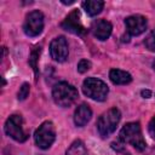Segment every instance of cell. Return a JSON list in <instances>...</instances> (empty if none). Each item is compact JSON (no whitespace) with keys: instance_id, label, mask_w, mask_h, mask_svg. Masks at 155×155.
Wrapping results in <instances>:
<instances>
[{"instance_id":"cell-6","label":"cell","mask_w":155,"mask_h":155,"mask_svg":"<svg viewBox=\"0 0 155 155\" xmlns=\"http://www.w3.org/2000/svg\"><path fill=\"white\" fill-rule=\"evenodd\" d=\"M5 133L17 142H24L28 133L23 130V119L21 115H11L5 124Z\"/></svg>"},{"instance_id":"cell-19","label":"cell","mask_w":155,"mask_h":155,"mask_svg":"<svg viewBox=\"0 0 155 155\" xmlns=\"http://www.w3.org/2000/svg\"><path fill=\"white\" fill-rule=\"evenodd\" d=\"M90 68H91V62L87 61V59H81L79 62V64H78V71L81 73V74L85 73V71H87Z\"/></svg>"},{"instance_id":"cell-8","label":"cell","mask_w":155,"mask_h":155,"mask_svg":"<svg viewBox=\"0 0 155 155\" xmlns=\"http://www.w3.org/2000/svg\"><path fill=\"white\" fill-rule=\"evenodd\" d=\"M61 27L64 30H67L69 33H73V34H76V35H82V34H85L87 31L84 28V25L81 24V22H80V12H79V10L71 11L67 16V18L62 22Z\"/></svg>"},{"instance_id":"cell-14","label":"cell","mask_w":155,"mask_h":155,"mask_svg":"<svg viewBox=\"0 0 155 155\" xmlns=\"http://www.w3.org/2000/svg\"><path fill=\"white\" fill-rule=\"evenodd\" d=\"M103 6H104V2L101 0H86L82 2L84 10L90 16H96L101 13V11L103 10Z\"/></svg>"},{"instance_id":"cell-18","label":"cell","mask_w":155,"mask_h":155,"mask_svg":"<svg viewBox=\"0 0 155 155\" xmlns=\"http://www.w3.org/2000/svg\"><path fill=\"white\" fill-rule=\"evenodd\" d=\"M30 86H29V84H27V82H24L23 85H22V87L19 88V91H18V94H17V98L19 99V101H24L28 96H29V88Z\"/></svg>"},{"instance_id":"cell-10","label":"cell","mask_w":155,"mask_h":155,"mask_svg":"<svg viewBox=\"0 0 155 155\" xmlns=\"http://www.w3.org/2000/svg\"><path fill=\"white\" fill-rule=\"evenodd\" d=\"M125 25L130 35H140L147 29V19L140 15H133L125 19Z\"/></svg>"},{"instance_id":"cell-21","label":"cell","mask_w":155,"mask_h":155,"mask_svg":"<svg viewBox=\"0 0 155 155\" xmlns=\"http://www.w3.org/2000/svg\"><path fill=\"white\" fill-rule=\"evenodd\" d=\"M111 147H113V148H114L116 151L124 153L125 155H126V154H128V153H127V150L125 149V145H122V144H120V143H115V142H114V143L111 144Z\"/></svg>"},{"instance_id":"cell-13","label":"cell","mask_w":155,"mask_h":155,"mask_svg":"<svg viewBox=\"0 0 155 155\" xmlns=\"http://www.w3.org/2000/svg\"><path fill=\"white\" fill-rule=\"evenodd\" d=\"M109 78L115 85H126L132 81L131 74L121 69H111L109 73Z\"/></svg>"},{"instance_id":"cell-15","label":"cell","mask_w":155,"mask_h":155,"mask_svg":"<svg viewBox=\"0 0 155 155\" xmlns=\"http://www.w3.org/2000/svg\"><path fill=\"white\" fill-rule=\"evenodd\" d=\"M65 155H87V150L85 144L81 140H75L67 150Z\"/></svg>"},{"instance_id":"cell-5","label":"cell","mask_w":155,"mask_h":155,"mask_svg":"<svg viewBox=\"0 0 155 155\" xmlns=\"http://www.w3.org/2000/svg\"><path fill=\"white\" fill-rule=\"evenodd\" d=\"M54 138H56V131H54V126L51 121L42 122L39 126V128L35 131V134H34L35 143L41 149L50 148L52 145V143L54 142Z\"/></svg>"},{"instance_id":"cell-4","label":"cell","mask_w":155,"mask_h":155,"mask_svg":"<svg viewBox=\"0 0 155 155\" xmlns=\"http://www.w3.org/2000/svg\"><path fill=\"white\" fill-rule=\"evenodd\" d=\"M82 91L91 99L103 102V101H105V98L108 96L109 88H108L107 84L103 82L102 80L96 79V78H87L82 84Z\"/></svg>"},{"instance_id":"cell-2","label":"cell","mask_w":155,"mask_h":155,"mask_svg":"<svg viewBox=\"0 0 155 155\" xmlns=\"http://www.w3.org/2000/svg\"><path fill=\"white\" fill-rule=\"evenodd\" d=\"M120 139L124 143H128L133 145L139 151L145 149V140L142 136V130L138 122L126 124L120 131Z\"/></svg>"},{"instance_id":"cell-3","label":"cell","mask_w":155,"mask_h":155,"mask_svg":"<svg viewBox=\"0 0 155 155\" xmlns=\"http://www.w3.org/2000/svg\"><path fill=\"white\" fill-rule=\"evenodd\" d=\"M120 119H121V114H120V110L116 108H111L104 114H102V116H99L97 121V128L99 134L103 138L110 136L116 130V126Z\"/></svg>"},{"instance_id":"cell-16","label":"cell","mask_w":155,"mask_h":155,"mask_svg":"<svg viewBox=\"0 0 155 155\" xmlns=\"http://www.w3.org/2000/svg\"><path fill=\"white\" fill-rule=\"evenodd\" d=\"M40 52H41V45H38L33 48V51L30 52V57H29V64L31 65L34 73H35V76H38L39 74V70H38V59H39V56H40Z\"/></svg>"},{"instance_id":"cell-7","label":"cell","mask_w":155,"mask_h":155,"mask_svg":"<svg viewBox=\"0 0 155 155\" xmlns=\"http://www.w3.org/2000/svg\"><path fill=\"white\" fill-rule=\"evenodd\" d=\"M23 29L28 36H38L44 29V15L40 11L29 12L25 17Z\"/></svg>"},{"instance_id":"cell-11","label":"cell","mask_w":155,"mask_h":155,"mask_svg":"<svg viewBox=\"0 0 155 155\" xmlns=\"http://www.w3.org/2000/svg\"><path fill=\"white\" fill-rule=\"evenodd\" d=\"M91 30L93 33V35L98 39V40H107L110 34H111V30H113V27H111V23L105 21V19H97L92 23V27H91Z\"/></svg>"},{"instance_id":"cell-23","label":"cell","mask_w":155,"mask_h":155,"mask_svg":"<svg viewBox=\"0 0 155 155\" xmlns=\"http://www.w3.org/2000/svg\"><path fill=\"white\" fill-rule=\"evenodd\" d=\"M62 2H63V4H65V5H70V4H74L75 1H74V0H71V1H62Z\"/></svg>"},{"instance_id":"cell-9","label":"cell","mask_w":155,"mask_h":155,"mask_svg":"<svg viewBox=\"0 0 155 155\" xmlns=\"http://www.w3.org/2000/svg\"><path fill=\"white\" fill-rule=\"evenodd\" d=\"M50 53L51 57L57 62H64L68 58V42L64 36L54 38L50 45Z\"/></svg>"},{"instance_id":"cell-20","label":"cell","mask_w":155,"mask_h":155,"mask_svg":"<svg viewBox=\"0 0 155 155\" xmlns=\"http://www.w3.org/2000/svg\"><path fill=\"white\" fill-rule=\"evenodd\" d=\"M148 131H149V134L155 139V116L150 120L149 126H148Z\"/></svg>"},{"instance_id":"cell-1","label":"cell","mask_w":155,"mask_h":155,"mask_svg":"<svg viewBox=\"0 0 155 155\" xmlns=\"http://www.w3.org/2000/svg\"><path fill=\"white\" fill-rule=\"evenodd\" d=\"M52 97L56 104H58L59 107H70L79 97L76 88L65 82H58L54 85L53 90H52Z\"/></svg>"},{"instance_id":"cell-12","label":"cell","mask_w":155,"mask_h":155,"mask_svg":"<svg viewBox=\"0 0 155 155\" xmlns=\"http://www.w3.org/2000/svg\"><path fill=\"white\" fill-rule=\"evenodd\" d=\"M92 116V110L87 104H81L76 108L75 114H74V122L78 127L85 126Z\"/></svg>"},{"instance_id":"cell-17","label":"cell","mask_w":155,"mask_h":155,"mask_svg":"<svg viewBox=\"0 0 155 155\" xmlns=\"http://www.w3.org/2000/svg\"><path fill=\"white\" fill-rule=\"evenodd\" d=\"M144 45L148 50L150 51H155V29L150 31V34L145 38L144 40Z\"/></svg>"},{"instance_id":"cell-22","label":"cell","mask_w":155,"mask_h":155,"mask_svg":"<svg viewBox=\"0 0 155 155\" xmlns=\"http://www.w3.org/2000/svg\"><path fill=\"white\" fill-rule=\"evenodd\" d=\"M140 93H142V96H143L144 98H150V96H151V92H150L149 90H143Z\"/></svg>"},{"instance_id":"cell-24","label":"cell","mask_w":155,"mask_h":155,"mask_svg":"<svg viewBox=\"0 0 155 155\" xmlns=\"http://www.w3.org/2000/svg\"><path fill=\"white\" fill-rule=\"evenodd\" d=\"M153 68H154V69H155V61H154V62H153Z\"/></svg>"}]
</instances>
